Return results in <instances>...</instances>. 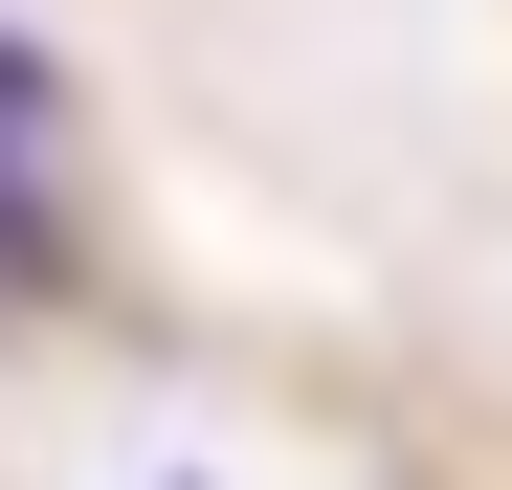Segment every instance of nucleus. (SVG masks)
I'll use <instances>...</instances> for the list:
<instances>
[{"label": "nucleus", "mask_w": 512, "mask_h": 490, "mask_svg": "<svg viewBox=\"0 0 512 490\" xmlns=\"http://www.w3.org/2000/svg\"><path fill=\"white\" fill-rule=\"evenodd\" d=\"M45 290H67V201L0 156V312H45Z\"/></svg>", "instance_id": "nucleus-1"}, {"label": "nucleus", "mask_w": 512, "mask_h": 490, "mask_svg": "<svg viewBox=\"0 0 512 490\" xmlns=\"http://www.w3.org/2000/svg\"><path fill=\"white\" fill-rule=\"evenodd\" d=\"M0 156H23V179H45V156H67V67H45L23 23H0Z\"/></svg>", "instance_id": "nucleus-2"}, {"label": "nucleus", "mask_w": 512, "mask_h": 490, "mask_svg": "<svg viewBox=\"0 0 512 490\" xmlns=\"http://www.w3.org/2000/svg\"><path fill=\"white\" fill-rule=\"evenodd\" d=\"M156 490H201V468H156Z\"/></svg>", "instance_id": "nucleus-3"}]
</instances>
